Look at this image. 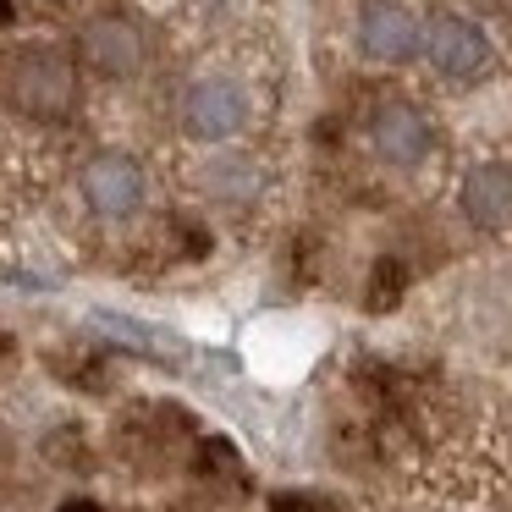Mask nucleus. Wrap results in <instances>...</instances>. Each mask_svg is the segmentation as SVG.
Instances as JSON below:
<instances>
[{
    "instance_id": "obj_6",
    "label": "nucleus",
    "mask_w": 512,
    "mask_h": 512,
    "mask_svg": "<svg viewBox=\"0 0 512 512\" xmlns=\"http://www.w3.org/2000/svg\"><path fill=\"white\" fill-rule=\"evenodd\" d=\"M358 45H364L369 61L397 67V61L419 56L424 28H419V17H413L408 6H397V0H369L364 17H358Z\"/></svg>"
},
{
    "instance_id": "obj_8",
    "label": "nucleus",
    "mask_w": 512,
    "mask_h": 512,
    "mask_svg": "<svg viewBox=\"0 0 512 512\" xmlns=\"http://www.w3.org/2000/svg\"><path fill=\"white\" fill-rule=\"evenodd\" d=\"M369 144L380 160L391 166H419L424 149H430V122H424L413 105H386V111L369 122Z\"/></svg>"
},
{
    "instance_id": "obj_9",
    "label": "nucleus",
    "mask_w": 512,
    "mask_h": 512,
    "mask_svg": "<svg viewBox=\"0 0 512 512\" xmlns=\"http://www.w3.org/2000/svg\"><path fill=\"white\" fill-rule=\"evenodd\" d=\"M204 188H210L215 199H226V204H243L248 193L259 188V171L248 166L243 155H221V160H210V171H204Z\"/></svg>"
},
{
    "instance_id": "obj_3",
    "label": "nucleus",
    "mask_w": 512,
    "mask_h": 512,
    "mask_svg": "<svg viewBox=\"0 0 512 512\" xmlns=\"http://www.w3.org/2000/svg\"><path fill=\"white\" fill-rule=\"evenodd\" d=\"M144 56H149L144 28H138L133 17H122V12L89 17L83 34H78V61L89 72H100V78H133V72L144 67Z\"/></svg>"
},
{
    "instance_id": "obj_2",
    "label": "nucleus",
    "mask_w": 512,
    "mask_h": 512,
    "mask_svg": "<svg viewBox=\"0 0 512 512\" xmlns=\"http://www.w3.org/2000/svg\"><path fill=\"white\" fill-rule=\"evenodd\" d=\"M248 127V89L237 78H199L182 94V133L199 144H226Z\"/></svg>"
},
{
    "instance_id": "obj_1",
    "label": "nucleus",
    "mask_w": 512,
    "mask_h": 512,
    "mask_svg": "<svg viewBox=\"0 0 512 512\" xmlns=\"http://www.w3.org/2000/svg\"><path fill=\"white\" fill-rule=\"evenodd\" d=\"M0 94L6 105L34 122H61L72 116L78 105V72L61 50H45V45H28V50H12L6 67H0Z\"/></svg>"
},
{
    "instance_id": "obj_4",
    "label": "nucleus",
    "mask_w": 512,
    "mask_h": 512,
    "mask_svg": "<svg viewBox=\"0 0 512 512\" xmlns=\"http://www.w3.org/2000/svg\"><path fill=\"white\" fill-rule=\"evenodd\" d=\"M424 56H430V67L441 72V78H457V83L485 78V67H490L485 34H479L474 23H463V17H452V12L424 23Z\"/></svg>"
},
{
    "instance_id": "obj_7",
    "label": "nucleus",
    "mask_w": 512,
    "mask_h": 512,
    "mask_svg": "<svg viewBox=\"0 0 512 512\" xmlns=\"http://www.w3.org/2000/svg\"><path fill=\"white\" fill-rule=\"evenodd\" d=\"M463 215L479 226V232H507L512 226V166H474L463 177V193H457Z\"/></svg>"
},
{
    "instance_id": "obj_5",
    "label": "nucleus",
    "mask_w": 512,
    "mask_h": 512,
    "mask_svg": "<svg viewBox=\"0 0 512 512\" xmlns=\"http://www.w3.org/2000/svg\"><path fill=\"white\" fill-rule=\"evenodd\" d=\"M144 166H138L133 155H94L89 166H83V199H89L94 215H105V221H127V215H138V204H144Z\"/></svg>"
},
{
    "instance_id": "obj_10",
    "label": "nucleus",
    "mask_w": 512,
    "mask_h": 512,
    "mask_svg": "<svg viewBox=\"0 0 512 512\" xmlns=\"http://www.w3.org/2000/svg\"><path fill=\"white\" fill-rule=\"evenodd\" d=\"M56 512H100L94 501H67V507H56Z\"/></svg>"
}]
</instances>
